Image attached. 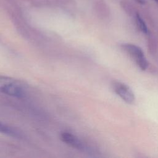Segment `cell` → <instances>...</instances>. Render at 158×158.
<instances>
[{"mask_svg":"<svg viewBox=\"0 0 158 158\" xmlns=\"http://www.w3.org/2000/svg\"><path fill=\"white\" fill-rule=\"evenodd\" d=\"M0 92L16 98H23L25 94V89L18 80L1 75H0Z\"/></svg>","mask_w":158,"mask_h":158,"instance_id":"cell-1","label":"cell"},{"mask_svg":"<svg viewBox=\"0 0 158 158\" xmlns=\"http://www.w3.org/2000/svg\"><path fill=\"white\" fill-rule=\"evenodd\" d=\"M123 48L132 56L137 65L141 70H146L148 66V62L145 57L142 49L138 46L133 44H123Z\"/></svg>","mask_w":158,"mask_h":158,"instance_id":"cell-2","label":"cell"},{"mask_svg":"<svg viewBox=\"0 0 158 158\" xmlns=\"http://www.w3.org/2000/svg\"><path fill=\"white\" fill-rule=\"evenodd\" d=\"M114 90L127 103L131 104L134 102L135 97L133 92L129 86L120 82H115L114 84Z\"/></svg>","mask_w":158,"mask_h":158,"instance_id":"cell-3","label":"cell"},{"mask_svg":"<svg viewBox=\"0 0 158 158\" xmlns=\"http://www.w3.org/2000/svg\"><path fill=\"white\" fill-rule=\"evenodd\" d=\"M60 139L65 144L69 146L80 150V151H86L87 148L85 144L76 136L74 135L69 133V132H62L60 133Z\"/></svg>","mask_w":158,"mask_h":158,"instance_id":"cell-4","label":"cell"},{"mask_svg":"<svg viewBox=\"0 0 158 158\" xmlns=\"http://www.w3.org/2000/svg\"><path fill=\"white\" fill-rule=\"evenodd\" d=\"M0 133L15 138H19L20 136V134L17 132V131L2 122H0Z\"/></svg>","mask_w":158,"mask_h":158,"instance_id":"cell-5","label":"cell"},{"mask_svg":"<svg viewBox=\"0 0 158 158\" xmlns=\"http://www.w3.org/2000/svg\"><path fill=\"white\" fill-rule=\"evenodd\" d=\"M136 23L140 31H141L144 33H148V27L144 21L138 14H137L136 15Z\"/></svg>","mask_w":158,"mask_h":158,"instance_id":"cell-6","label":"cell"},{"mask_svg":"<svg viewBox=\"0 0 158 158\" xmlns=\"http://www.w3.org/2000/svg\"><path fill=\"white\" fill-rule=\"evenodd\" d=\"M154 1H155L156 2H157V3H158V0H154Z\"/></svg>","mask_w":158,"mask_h":158,"instance_id":"cell-7","label":"cell"}]
</instances>
